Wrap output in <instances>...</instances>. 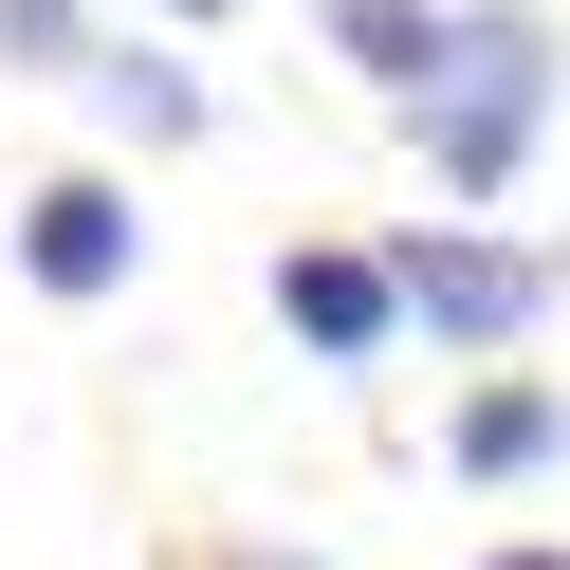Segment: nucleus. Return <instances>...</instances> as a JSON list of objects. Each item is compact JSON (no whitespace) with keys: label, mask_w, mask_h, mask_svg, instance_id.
Returning <instances> with one entry per match:
<instances>
[{"label":"nucleus","mask_w":570,"mask_h":570,"mask_svg":"<svg viewBox=\"0 0 570 570\" xmlns=\"http://www.w3.org/2000/svg\"><path fill=\"white\" fill-rule=\"evenodd\" d=\"M129 19H166V38H203V19H239V0H129Z\"/></svg>","instance_id":"obj_9"},{"label":"nucleus","mask_w":570,"mask_h":570,"mask_svg":"<svg viewBox=\"0 0 570 570\" xmlns=\"http://www.w3.org/2000/svg\"><path fill=\"white\" fill-rule=\"evenodd\" d=\"M313 38H332V75H368V92H405L423 56H442V0H313Z\"/></svg>","instance_id":"obj_7"},{"label":"nucleus","mask_w":570,"mask_h":570,"mask_svg":"<svg viewBox=\"0 0 570 570\" xmlns=\"http://www.w3.org/2000/svg\"><path fill=\"white\" fill-rule=\"evenodd\" d=\"M552 460H570V386H552V368H515V350H479V386L442 405V479L515 497V479H552Z\"/></svg>","instance_id":"obj_5"},{"label":"nucleus","mask_w":570,"mask_h":570,"mask_svg":"<svg viewBox=\"0 0 570 570\" xmlns=\"http://www.w3.org/2000/svg\"><path fill=\"white\" fill-rule=\"evenodd\" d=\"M276 332L313 350V368H386L405 350V295H386V239H276Z\"/></svg>","instance_id":"obj_4"},{"label":"nucleus","mask_w":570,"mask_h":570,"mask_svg":"<svg viewBox=\"0 0 570 570\" xmlns=\"http://www.w3.org/2000/svg\"><path fill=\"white\" fill-rule=\"evenodd\" d=\"M386 295H405V332L442 350V368H479V350H533L570 313V239H497L479 203H442V222L386 239Z\"/></svg>","instance_id":"obj_2"},{"label":"nucleus","mask_w":570,"mask_h":570,"mask_svg":"<svg viewBox=\"0 0 570 570\" xmlns=\"http://www.w3.org/2000/svg\"><path fill=\"white\" fill-rule=\"evenodd\" d=\"M479 570H570V552H552V533H515V552H479Z\"/></svg>","instance_id":"obj_10"},{"label":"nucleus","mask_w":570,"mask_h":570,"mask_svg":"<svg viewBox=\"0 0 570 570\" xmlns=\"http://www.w3.org/2000/svg\"><path fill=\"white\" fill-rule=\"evenodd\" d=\"M386 111H405V148H423L442 203H515L533 148H552V111H570V38L533 0H442V56H423Z\"/></svg>","instance_id":"obj_1"},{"label":"nucleus","mask_w":570,"mask_h":570,"mask_svg":"<svg viewBox=\"0 0 570 570\" xmlns=\"http://www.w3.org/2000/svg\"><path fill=\"white\" fill-rule=\"evenodd\" d=\"M222 570H313V552H222Z\"/></svg>","instance_id":"obj_11"},{"label":"nucleus","mask_w":570,"mask_h":570,"mask_svg":"<svg viewBox=\"0 0 570 570\" xmlns=\"http://www.w3.org/2000/svg\"><path fill=\"white\" fill-rule=\"evenodd\" d=\"M0 258H19V295H56V313L129 295V276H148V203H129V166H56V185H19Z\"/></svg>","instance_id":"obj_3"},{"label":"nucleus","mask_w":570,"mask_h":570,"mask_svg":"<svg viewBox=\"0 0 570 570\" xmlns=\"http://www.w3.org/2000/svg\"><path fill=\"white\" fill-rule=\"evenodd\" d=\"M56 92H92V129H111V148H203V129H222V92L166 56V19H148V38H92Z\"/></svg>","instance_id":"obj_6"},{"label":"nucleus","mask_w":570,"mask_h":570,"mask_svg":"<svg viewBox=\"0 0 570 570\" xmlns=\"http://www.w3.org/2000/svg\"><path fill=\"white\" fill-rule=\"evenodd\" d=\"M92 56V0H0V75H75Z\"/></svg>","instance_id":"obj_8"}]
</instances>
